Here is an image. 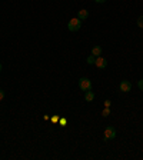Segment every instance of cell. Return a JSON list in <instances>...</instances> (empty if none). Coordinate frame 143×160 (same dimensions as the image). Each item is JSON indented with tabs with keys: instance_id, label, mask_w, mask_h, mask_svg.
I'll use <instances>...</instances> for the list:
<instances>
[{
	"instance_id": "8",
	"label": "cell",
	"mask_w": 143,
	"mask_h": 160,
	"mask_svg": "<svg viewBox=\"0 0 143 160\" xmlns=\"http://www.w3.org/2000/svg\"><path fill=\"white\" fill-rule=\"evenodd\" d=\"M84 100H86V102H92V100H94V92L87 90V92L84 93Z\"/></svg>"
},
{
	"instance_id": "2",
	"label": "cell",
	"mask_w": 143,
	"mask_h": 160,
	"mask_svg": "<svg viewBox=\"0 0 143 160\" xmlns=\"http://www.w3.org/2000/svg\"><path fill=\"white\" fill-rule=\"evenodd\" d=\"M79 87H80V90H83V92L92 90V82H90L87 77L79 79Z\"/></svg>"
},
{
	"instance_id": "5",
	"label": "cell",
	"mask_w": 143,
	"mask_h": 160,
	"mask_svg": "<svg viewBox=\"0 0 143 160\" xmlns=\"http://www.w3.org/2000/svg\"><path fill=\"white\" fill-rule=\"evenodd\" d=\"M94 64L99 67V69H106V66H107V60H106L105 57H96V60H94Z\"/></svg>"
},
{
	"instance_id": "4",
	"label": "cell",
	"mask_w": 143,
	"mask_h": 160,
	"mask_svg": "<svg viewBox=\"0 0 143 160\" xmlns=\"http://www.w3.org/2000/svg\"><path fill=\"white\" fill-rule=\"evenodd\" d=\"M119 89H120L122 93H127V92H130V90H132V83L129 82V80H122Z\"/></svg>"
},
{
	"instance_id": "9",
	"label": "cell",
	"mask_w": 143,
	"mask_h": 160,
	"mask_svg": "<svg viewBox=\"0 0 143 160\" xmlns=\"http://www.w3.org/2000/svg\"><path fill=\"white\" fill-rule=\"evenodd\" d=\"M109 115H110V109H109V107H105V110L102 111V116H103V117H107Z\"/></svg>"
},
{
	"instance_id": "7",
	"label": "cell",
	"mask_w": 143,
	"mask_h": 160,
	"mask_svg": "<svg viewBox=\"0 0 143 160\" xmlns=\"http://www.w3.org/2000/svg\"><path fill=\"white\" fill-rule=\"evenodd\" d=\"M102 52H103V49H102L100 46H94L93 49H92V55H93L94 57H99V56H102Z\"/></svg>"
},
{
	"instance_id": "10",
	"label": "cell",
	"mask_w": 143,
	"mask_h": 160,
	"mask_svg": "<svg viewBox=\"0 0 143 160\" xmlns=\"http://www.w3.org/2000/svg\"><path fill=\"white\" fill-rule=\"evenodd\" d=\"M94 60H96V59H94V56H93V55L89 56V57H87V63H89V64H94Z\"/></svg>"
},
{
	"instance_id": "15",
	"label": "cell",
	"mask_w": 143,
	"mask_h": 160,
	"mask_svg": "<svg viewBox=\"0 0 143 160\" xmlns=\"http://www.w3.org/2000/svg\"><path fill=\"white\" fill-rule=\"evenodd\" d=\"M3 99H5V92H3V90L0 89V102H2Z\"/></svg>"
},
{
	"instance_id": "6",
	"label": "cell",
	"mask_w": 143,
	"mask_h": 160,
	"mask_svg": "<svg viewBox=\"0 0 143 160\" xmlns=\"http://www.w3.org/2000/svg\"><path fill=\"white\" fill-rule=\"evenodd\" d=\"M89 17V11L84 10V9H82V10H79V13H77V19H80V20H86Z\"/></svg>"
},
{
	"instance_id": "17",
	"label": "cell",
	"mask_w": 143,
	"mask_h": 160,
	"mask_svg": "<svg viewBox=\"0 0 143 160\" xmlns=\"http://www.w3.org/2000/svg\"><path fill=\"white\" fill-rule=\"evenodd\" d=\"M94 2H96V3H105L106 0H94Z\"/></svg>"
},
{
	"instance_id": "12",
	"label": "cell",
	"mask_w": 143,
	"mask_h": 160,
	"mask_svg": "<svg viewBox=\"0 0 143 160\" xmlns=\"http://www.w3.org/2000/svg\"><path fill=\"white\" fill-rule=\"evenodd\" d=\"M59 121H60V126L62 127H66V124H67V120H66V119H63V117H62V119H59Z\"/></svg>"
},
{
	"instance_id": "14",
	"label": "cell",
	"mask_w": 143,
	"mask_h": 160,
	"mask_svg": "<svg viewBox=\"0 0 143 160\" xmlns=\"http://www.w3.org/2000/svg\"><path fill=\"white\" fill-rule=\"evenodd\" d=\"M138 87L140 89V90H143V80H139L138 82Z\"/></svg>"
},
{
	"instance_id": "1",
	"label": "cell",
	"mask_w": 143,
	"mask_h": 160,
	"mask_svg": "<svg viewBox=\"0 0 143 160\" xmlns=\"http://www.w3.org/2000/svg\"><path fill=\"white\" fill-rule=\"evenodd\" d=\"M67 27H69L70 32H79L80 27H82V20L77 19V17H75V19H72L70 22L67 23Z\"/></svg>"
},
{
	"instance_id": "13",
	"label": "cell",
	"mask_w": 143,
	"mask_h": 160,
	"mask_svg": "<svg viewBox=\"0 0 143 160\" xmlns=\"http://www.w3.org/2000/svg\"><path fill=\"white\" fill-rule=\"evenodd\" d=\"M59 119H60L59 116H52V117H50V120L53 121V123H57V121H59Z\"/></svg>"
},
{
	"instance_id": "11",
	"label": "cell",
	"mask_w": 143,
	"mask_h": 160,
	"mask_svg": "<svg viewBox=\"0 0 143 160\" xmlns=\"http://www.w3.org/2000/svg\"><path fill=\"white\" fill-rule=\"evenodd\" d=\"M138 26L143 29V16H139L138 17Z\"/></svg>"
},
{
	"instance_id": "18",
	"label": "cell",
	"mask_w": 143,
	"mask_h": 160,
	"mask_svg": "<svg viewBox=\"0 0 143 160\" xmlns=\"http://www.w3.org/2000/svg\"><path fill=\"white\" fill-rule=\"evenodd\" d=\"M2 69H3V66H2V63H0V72H2Z\"/></svg>"
},
{
	"instance_id": "16",
	"label": "cell",
	"mask_w": 143,
	"mask_h": 160,
	"mask_svg": "<svg viewBox=\"0 0 143 160\" xmlns=\"http://www.w3.org/2000/svg\"><path fill=\"white\" fill-rule=\"evenodd\" d=\"M110 105H112L110 100H105V107H110Z\"/></svg>"
},
{
	"instance_id": "3",
	"label": "cell",
	"mask_w": 143,
	"mask_h": 160,
	"mask_svg": "<svg viewBox=\"0 0 143 160\" xmlns=\"http://www.w3.org/2000/svg\"><path fill=\"white\" fill-rule=\"evenodd\" d=\"M116 137V129L113 126L106 127L105 130V140H113Z\"/></svg>"
}]
</instances>
